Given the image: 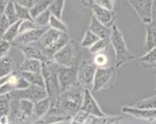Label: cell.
Listing matches in <instances>:
<instances>
[{
    "label": "cell",
    "mask_w": 156,
    "mask_h": 124,
    "mask_svg": "<svg viewBox=\"0 0 156 124\" xmlns=\"http://www.w3.org/2000/svg\"><path fill=\"white\" fill-rule=\"evenodd\" d=\"M83 91L84 88L79 83L61 91L57 97L51 99V108L48 113L59 114L71 119L81 108Z\"/></svg>",
    "instance_id": "obj_1"
},
{
    "label": "cell",
    "mask_w": 156,
    "mask_h": 124,
    "mask_svg": "<svg viewBox=\"0 0 156 124\" xmlns=\"http://www.w3.org/2000/svg\"><path fill=\"white\" fill-rule=\"evenodd\" d=\"M110 45L115 52V64L116 68H120L126 63L136 59L135 55L129 50L127 47L122 32L120 30L118 25L114 23L111 26V33L109 36Z\"/></svg>",
    "instance_id": "obj_2"
},
{
    "label": "cell",
    "mask_w": 156,
    "mask_h": 124,
    "mask_svg": "<svg viewBox=\"0 0 156 124\" xmlns=\"http://www.w3.org/2000/svg\"><path fill=\"white\" fill-rule=\"evenodd\" d=\"M80 45L75 40L70 39L68 42L55 52L51 59L63 66H78L80 63Z\"/></svg>",
    "instance_id": "obj_3"
},
{
    "label": "cell",
    "mask_w": 156,
    "mask_h": 124,
    "mask_svg": "<svg viewBox=\"0 0 156 124\" xmlns=\"http://www.w3.org/2000/svg\"><path fill=\"white\" fill-rule=\"evenodd\" d=\"M58 64L55 63L51 58L42 63L41 74L44 78L45 89L47 91L48 96L51 99H54L60 94L61 88L59 84V80L57 78V70Z\"/></svg>",
    "instance_id": "obj_4"
},
{
    "label": "cell",
    "mask_w": 156,
    "mask_h": 124,
    "mask_svg": "<svg viewBox=\"0 0 156 124\" xmlns=\"http://www.w3.org/2000/svg\"><path fill=\"white\" fill-rule=\"evenodd\" d=\"M117 68L115 66L97 67L94 74L92 91L108 90L114 87L117 78Z\"/></svg>",
    "instance_id": "obj_5"
},
{
    "label": "cell",
    "mask_w": 156,
    "mask_h": 124,
    "mask_svg": "<svg viewBox=\"0 0 156 124\" xmlns=\"http://www.w3.org/2000/svg\"><path fill=\"white\" fill-rule=\"evenodd\" d=\"M93 61H82L78 65V83L84 89L92 90L93 81L96 71Z\"/></svg>",
    "instance_id": "obj_6"
},
{
    "label": "cell",
    "mask_w": 156,
    "mask_h": 124,
    "mask_svg": "<svg viewBox=\"0 0 156 124\" xmlns=\"http://www.w3.org/2000/svg\"><path fill=\"white\" fill-rule=\"evenodd\" d=\"M126 1L133 8L143 23L148 24L152 21L155 0H126Z\"/></svg>",
    "instance_id": "obj_7"
},
{
    "label": "cell",
    "mask_w": 156,
    "mask_h": 124,
    "mask_svg": "<svg viewBox=\"0 0 156 124\" xmlns=\"http://www.w3.org/2000/svg\"><path fill=\"white\" fill-rule=\"evenodd\" d=\"M56 73L61 91L78 83V66H63L59 64Z\"/></svg>",
    "instance_id": "obj_8"
},
{
    "label": "cell",
    "mask_w": 156,
    "mask_h": 124,
    "mask_svg": "<svg viewBox=\"0 0 156 124\" xmlns=\"http://www.w3.org/2000/svg\"><path fill=\"white\" fill-rule=\"evenodd\" d=\"M10 94H11V97H13V98L29 99V100L33 101L34 103L48 97V93H47L45 87H41V86H37V85H31V84L23 90L12 91L10 92Z\"/></svg>",
    "instance_id": "obj_9"
},
{
    "label": "cell",
    "mask_w": 156,
    "mask_h": 124,
    "mask_svg": "<svg viewBox=\"0 0 156 124\" xmlns=\"http://www.w3.org/2000/svg\"><path fill=\"white\" fill-rule=\"evenodd\" d=\"M49 27H37V28L26 31L23 33H20L11 42V46L20 49L21 47L29 45L35 42H37L41 36L45 33V31Z\"/></svg>",
    "instance_id": "obj_10"
},
{
    "label": "cell",
    "mask_w": 156,
    "mask_h": 124,
    "mask_svg": "<svg viewBox=\"0 0 156 124\" xmlns=\"http://www.w3.org/2000/svg\"><path fill=\"white\" fill-rule=\"evenodd\" d=\"M84 110L85 112H87L90 115L94 116H105L106 114L103 112L100 105H98L96 102L95 98L92 93V91L89 89H84L83 91V98H82V104H81V108Z\"/></svg>",
    "instance_id": "obj_11"
},
{
    "label": "cell",
    "mask_w": 156,
    "mask_h": 124,
    "mask_svg": "<svg viewBox=\"0 0 156 124\" xmlns=\"http://www.w3.org/2000/svg\"><path fill=\"white\" fill-rule=\"evenodd\" d=\"M93 11V15L107 27L111 28V26L116 22V14L113 10H109L108 9L99 7L95 4L91 8Z\"/></svg>",
    "instance_id": "obj_12"
},
{
    "label": "cell",
    "mask_w": 156,
    "mask_h": 124,
    "mask_svg": "<svg viewBox=\"0 0 156 124\" xmlns=\"http://www.w3.org/2000/svg\"><path fill=\"white\" fill-rule=\"evenodd\" d=\"M122 112L140 119H145V120L156 119V109H144V108H137L133 105H125L122 107Z\"/></svg>",
    "instance_id": "obj_13"
},
{
    "label": "cell",
    "mask_w": 156,
    "mask_h": 124,
    "mask_svg": "<svg viewBox=\"0 0 156 124\" xmlns=\"http://www.w3.org/2000/svg\"><path fill=\"white\" fill-rule=\"evenodd\" d=\"M19 50L23 52V54L24 55L25 58L39 60L42 63L46 62L47 60L50 59L46 55V53L44 52L43 49L37 44V42L21 47Z\"/></svg>",
    "instance_id": "obj_14"
},
{
    "label": "cell",
    "mask_w": 156,
    "mask_h": 124,
    "mask_svg": "<svg viewBox=\"0 0 156 124\" xmlns=\"http://www.w3.org/2000/svg\"><path fill=\"white\" fill-rule=\"evenodd\" d=\"M51 99L49 97H46L44 99H41L39 101H37L34 103V109H33V114L31 117L32 123H35L37 120L43 118L51 108Z\"/></svg>",
    "instance_id": "obj_15"
},
{
    "label": "cell",
    "mask_w": 156,
    "mask_h": 124,
    "mask_svg": "<svg viewBox=\"0 0 156 124\" xmlns=\"http://www.w3.org/2000/svg\"><path fill=\"white\" fill-rule=\"evenodd\" d=\"M88 30L92 31L99 38L109 37L110 33H111V28L104 25L102 22H99L94 15H92V17H91V21H90Z\"/></svg>",
    "instance_id": "obj_16"
},
{
    "label": "cell",
    "mask_w": 156,
    "mask_h": 124,
    "mask_svg": "<svg viewBox=\"0 0 156 124\" xmlns=\"http://www.w3.org/2000/svg\"><path fill=\"white\" fill-rule=\"evenodd\" d=\"M62 33H64V32H60L58 30H55V29L51 28V27H49V28L45 31V33L38 39L37 44L44 50V49L48 48L50 45H51Z\"/></svg>",
    "instance_id": "obj_17"
},
{
    "label": "cell",
    "mask_w": 156,
    "mask_h": 124,
    "mask_svg": "<svg viewBox=\"0 0 156 124\" xmlns=\"http://www.w3.org/2000/svg\"><path fill=\"white\" fill-rule=\"evenodd\" d=\"M69 40H70V38H69L68 34L67 33H62L51 45H50L48 48L44 49L43 50L46 53L47 56L51 59L52 57V55L55 52H57L60 49H62Z\"/></svg>",
    "instance_id": "obj_18"
},
{
    "label": "cell",
    "mask_w": 156,
    "mask_h": 124,
    "mask_svg": "<svg viewBox=\"0 0 156 124\" xmlns=\"http://www.w3.org/2000/svg\"><path fill=\"white\" fill-rule=\"evenodd\" d=\"M15 72V64L9 54L0 58V78L6 77Z\"/></svg>",
    "instance_id": "obj_19"
},
{
    "label": "cell",
    "mask_w": 156,
    "mask_h": 124,
    "mask_svg": "<svg viewBox=\"0 0 156 124\" xmlns=\"http://www.w3.org/2000/svg\"><path fill=\"white\" fill-rule=\"evenodd\" d=\"M156 46V22L151 21L146 27L145 49L149 50Z\"/></svg>",
    "instance_id": "obj_20"
},
{
    "label": "cell",
    "mask_w": 156,
    "mask_h": 124,
    "mask_svg": "<svg viewBox=\"0 0 156 124\" xmlns=\"http://www.w3.org/2000/svg\"><path fill=\"white\" fill-rule=\"evenodd\" d=\"M122 119L120 116H112V115H105V116H94L89 115L86 122L85 123H92V124H105V123H119Z\"/></svg>",
    "instance_id": "obj_21"
},
{
    "label": "cell",
    "mask_w": 156,
    "mask_h": 124,
    "mask_svg": "<svg viewBox=\"0 0 156 124\" xmlns=\"http://www.w3.org/2000/svg\"><path fill=\"white\" fill-rule=\"evenodd\" d=\"M42 69V62L36 59L25 58V60L21 64L19 70L20 72H38L40 73Z\"/></svg>",
    "instance_id": "obj_22"
},
{
    "label": "cell",
    "mask_w": 156,
    "mask_h": 124,
    "mask_svg": "<svg viewBox=\"0 0 156 124\" xmlns=\"http://www.w3.org/2000/svg\"><path fill=\"white\" fill-rule=\"evenodd\" d=\"M138 62L145 68H151L156 63V46L147 50V52L138 59Z\"/></svg>",
    "instance_id": "obj_23"
},
{
    "label": "cell",
    "mask_w": 156,
    "mask_h": 124,
    "mask_svg": "<svg viewBox=\"0 0 156 124\" xmlns=\"http://www.w3.org/2000/svg\"><path fill=\"white\" fill-rule=\"evenodd\" d=\"M20 74L29 82L31 85H37L41 87H45L44 78L41 72H20Z\"/></svg>",
    "instance_id": "obj_24"
},
{
    "label": "cell",
    "mask_w": 156,
    "mask_h": 124,
    "mask_svg": "<svg viewBox=\"0 0 156 124\" xmlns=\"http://www.w3.org/2000/svg\"><path fill=\"white\" fill-rule=\"evenodd\" d=\"M13 98V97H12ZM17 99V98H15ZM17 103H18V106L21 109V111L29 119V121L32 122L31 120V117L33 114V109H34V102L29 100V99H24V98H21V99H17Z\"/></svg>",
    "instance_id": "obj_25"
},
{
    "label": "cell",
    "mask_w": 156,
    "mask_h": 124,
    "mask_svg": "<svg viewBox=\"0 0 156 124\" xmlns=\"http://www.w3.org/2000/svg\"><path fill=\"white\" fill-rule=\"evenodd\" d=\"M109 45H110L109 37L99 38L94 44H93L89 48V52L92 53V54H95V53H98V52L106 51L108 49Z\"/></svg>",
    "instance_id": "obj_26"
},
{
    "label": "cell",
    "mask_w": 156,
    "mask_h": 124,
    "mask_svg": "<svg viewBox=\"0 0 156 124\" xmlns=\"http://www.w3.org/2000/svg\"><path fill=\"white\" fill-rule=\"evenodd\" d=\"M20 23H21V20L17 21L16 22L11 23L9 28L7 29V31L5 32L4 36H2V39L9 41V42H12V41L15 39V37L19 35V28H20Z\"/></svg>",
    "instance_id": "obj_27"
},
{
    "label": "cell",
    "mask_w": 156,
    "mask_h": 124,
    "mask_svg": "<svg viewBox=\"0 0 156 124\" xmlns=\"http://www.w3.org/2000/svg\"><path fill=\"white\" fill-rule=\"evenodd\" d=\"M65 4L66 0H52L51 5L49 6V10L51 11V15L62 19Z\"/></svg>",
    "instance_id": "obj_28"
},
{
    "label": "cell",
    "mask_w": 156,
    "mask_h": 124,
    "mask_svg": "<svg viewBox=\"0 0 156 124\" xmlns=\"http://www.w3.org/2000/svg\"><path fill=\"white\" fill-rule=\"evenodd\" d=\"M3 14L8 18L10 24L19 21L17 12H16V9H15V4H14L13 0H9V1L8 5L6 6L4 11H3Z\"/></svg>",
    "instance_id": "obj_29"
},
{
    "label": "cell",
    "mask_w": 156,
    "mask_h": 124,
    "mask_svg": "<svg viewBox=\"0 0 156 124\" xmlns=\"http://www.w3.org/2000/svg\"><path fill=\"white\" fill-rule=\"evenodd\" d=\"M133 106L144 109H156V93L150 97L137 101L133 105Z\"/></svg>",
    "instance_id": "obj_30"
},
{
    "label": "cell",
    "mask_w": 156,
    "mask_h": 124,
    "mask_svg": "<svg viewBox=\"0 0 156 124\" xmlns=\"http://www.w3.org/2000/svg\"><path fill=\"white\" fill-rule=\"evenodd\" d=\"M51 1L52 0H38V1L30 9V13H31L32 18L34 19L36 16L39 14V13L48 9Z\"/></svg>",
    "instance_id": "obj_31"
},
{
    "label": "cell",
    "mask_w": 156,
    "mask_h": 124,
    "mask_svg": "<svg viewBox=\"0 0 156 124\" xmlns=\"http://www.w3.org/2000/svg\"><path fill=\"white\" fill-rule=\"evenodd\" d=\"M11 103V94L6 93L0 95V117L9 115Z\"/></svg>",
    "instance_id": "obj_32"
},
{
    "label": "cell",
    "mask_w": 156,
    "mask_h": 124,
    "mask_svg": "<svg viewBox=\"0 0 156 124\" xmlns=\"http://www.w3.org/2000/svg\"><path fill=\"white\" fill-rule=\"evenodd\" d=\"M98 39H99V37L95 34H94L90 30H87L86 32H85V34L81 39L80 47L85 48V49H89L93 44H94L96 42Z\"/></svg>",
    "instance_id": "obj_33"
},
{
    "label": "cell",
    "mask_w": 156,
    "mask_h": 124,
    "mask_svg": "<svg viewBox=\"0 0 156 124\" xmlns=\"http://www.w3.org/2000/svg\"><path fill=\"white\" fill-rule=\"evenodd\" d=\"M49 27H51V28H53L55 30H58L60 32H64V33H67L68 32L67 25L62 21V19L55 17L53 15H51V18H50Z\"/></svg>",
    "instance_id": "obj_34"
},
{
    "label": "cell",
    "mask_w": 156,
    "mask_h": 124,
    "mask_svg": "<svg viewBox=\"0 0 156 124\" xmlns=\"http://www.w3.org/2000/svg\"><path fill=\"white\" fill-rule=\"evenodd\" d=\"M51 16V13L48 9L44 11H42L41 13H39L37 16H36L34 18V21L39 27H49V22H50Z\"/></svg>",
    "instance_id": "obj_35"
},
{
    "label": "cell",
    "mask_w": 156,
    "mask_h": 124,
    "mask_svg": "<svg viewBox=\"0 0 156 124\" xmlns=\"http://www.w3.org/2000/svg\"><path fill=\"white\" fill-rule=\"evenodd\" d=\"M94 55V56L93 59V63L96 65V67L110 66V65H108V55L105 53V51L98 52Z\"/></svg>",
    "instance_id": "obj_36"
},
{
    "label": "cell",
    "mask_w": 156,
    "mask_h": 124,
    "mask_svg": "<svg viewBox=\"0 0 156 124\" xmlns=\"http://www.w3.org/2000/svg\"><path fill=\"white\" fill-rule=\"evenodd\" d=\"M14 4H15V9H16V12H17L19 20H34L31 16L30 9L23 7L22 5H19L16 2H14Z\"/></svg>",
    "instance_id": "obj_37"
},
{
    "label": "cell",
    "mask_w": 156,
    "mask_h": 124,
    "mask_svg": "<svg viewBox=\"0 0 156 124\" xmlns=\"http://www.w3.org/2000/svg\"><path fill=\"white\" fill-rule=\"evenodd\" d=\"M37 27H39V26L35 22L34 20H21L19 34L35 29V28H37Z\"/></svg>",
    "instance_id": "obj_38"
},
{
    "label": "cell",
    "mask_w": 156,
    "mask_h": 124,
    "mask_svg": "<svg viewBox=\"0 0 156 124\" xmlns=\"http://www.w3.org/2000/svg\"><path fill=\"white\" fill-rule=\"evenodd\" d=\"M90 114L85 112L84 110L80 109L79 111L71 118V122L70 123H78V124H82L86 122V119Z\"/></svg>",
    "instance_id": "obj_39"
},
{
    "label": "cell",
    "mask_w": 156,
    "mask_h": 124,
    "mask_svg": "<svg viewBox=\"0 0 156 124\" xmlns=\"http://www.w3.org/2000/svg\"><path fill=\"white\" fill-rule=\"evenodd\" d=\"M94 4L109 10H114L115 0H94Z\"/></svg>",
    "instance_id": "obj_40"
},
{
    "label": "cell",
    "mask_w": 156,
    "mask_h": 124,
    "mask_svg": "<svg viewBox=\"0 0 156 124\" xmlns=\"http://www.w3.org/2000/svg\"><path fill=\"white\" fill-rule=\"evenodd\" d=\"M10 25L8 18L3 14H0V38H2V36H4L5 32L7 31V29L9 28V26Z\"/></svg>",
    "instance_id": "obj_41"
},
{
    "label": "cell",
    "mask_w": 156,
    "mask_h": 124,
    "mask_svg": "<svg viewBox=\"0 0 156 124\" xmlns=\"http://www.w3.org/2000/svg\"><path fill=\"white\" fill-rule=\"evenodd\" d=\"M10 48H11V43L1 38V40H0V58L9 54Z\"/></svg>",
    "instance_id": "obj_42"
},
{
    "label": "cell",
    "mask_w": 156,
    "mask_h": 124,
    "mask_svg": "<svg viewBox=\"0 0 156 124\" xmlns=\"http://www.w3.org/2000/svg\"><path fill=\"white\" fill-rule=\"evenodd\" d=\"M29 85H30L29 82H28L21 74H19V76L17 78V80H16V83H15L16 90H23V89L27 88Z\"/></svg>",
    "instance_id": "obj_43"
},
{
    "label": "cell",
    "mask_w": 156,
    "mask_h": 124,
    "mask_svg": "<svg viewBox=\"0 0 156 124\" xmlns=\"http://www.w3.org/2000/svg\"><path fill=\"white\" fill-rule=\"evenodd\" d=\"M14 2L18 3L19 5H22L23 7H26L28 9H31L38 0H13Z\"/></svg>",
    "instance_id": "obj_44"
},
{
    "label": "cell",
    "mask_w": 156,
    "mask_h": 124,
    "mask_svg": "<svg viewBox=\"0 0 156 124\" xmlns=\"http://www.w3.org/2000/svg\"><path fill=\"white\" fill-rule=\"evenodd\" d=\"M80 1L81 6L88 8V9H91L93 5L94 4V0H80Z\"/></svg>",
    "instance_id": "obj_45"
},
{
    "label": "cell",
    "mask_w": 156,
    "mask_h": 124,
    "mask_svg": "<svg viewBox=\"0 0 156 124\" xmlns=\"http://www.w3.org/2000/svg\"><path fill=\"white\" fill-rule=\"evenodd\" d=\"M9 0H0V14H2Z\"/></svg>",
    "instance_id": "obj_46"
},
{
    "label": "cell",
    "mask_w": 156,
    "mask_h": 124,
    "mask_svg": "<svg viewBox=\"0 0 156 124\" xmlns=\"http://www.w3.org/2000/svg\"><path fill=\"white\" fill-rule=\"evenodd\" d=\"M7 123H9L8 115H4V116L0 117V124H7Z\"/></svg>",
    "instance_id": "obj_47"
},
{
    "label": "cell",
    "mask_w": 156,
    "mask_h": 124,
    "mask_svg": "<svg viewBox=\"0 0 156 124\" xmlns=\"http://www.w3.org/2000/svg\"><path fill=\"white\" fill-rule=\"evenodd\" d=\"M151 69H153V70H154V73H155V75H156V63L151 66Z\"/></svg>",
    "instance_id": "obj_48"
},
{
    "label": "cell",
    "mask_w": 156,
    "mask_h": 124,
    "mask_svg": "<svg viewBox=\"0 0 156 124\" xmlns=\"http://www.w3.org/2000/svg\"><path fill=\"white\" fill-rule=\"evenodd\" d=\"M155 93H156V89H155Z\"/></svg>",
    "instance_id": "obj_49"
},
{
    "label": "cell",
    "mask_w": 156,
    "mask_h": 124,
    "mask_svg": "<svg viewBox=\"0 0 156 124\" xmlns=\"http://www.w3.org/2000/svg\"><path fill=\"white\" fill-rule=\"evenodd\" d=\"M155 11H156V8H155Z\"/></svg>",
    "instance_id": "obj_50"
},
{
    "label": "cell",
    "mask_w": 156,
    "mask_h": 124,
    "mask_svg": "<svg viewBox=\"0 0 156 124\" xmlns=\"http://www.w3.org/2000/svg\"><path fill=\"white\" fill-rule=\"evenodd\" d=\"M0 40H1V38H0Z\"/></svg>",
    "instance_id": "obj_51"
}]
</instances>
